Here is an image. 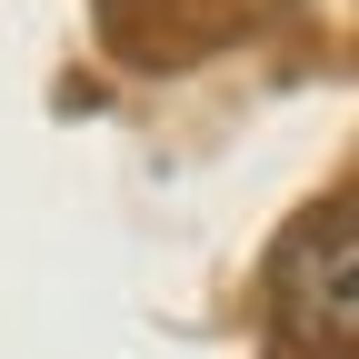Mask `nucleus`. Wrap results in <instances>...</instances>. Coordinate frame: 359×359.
Returning a JSON list of instances; mask_svg holds the SVG:
<instances>
[{
  "mask_svg": "<svg viewBox=\"0 0 359 359\" xmlns=\"http://www.w3.org/2000/svg\"><path fill=\"white\" fill-rule=\"evenodd\" d=\"M269 309H280L290 349H359V190L330 200L320 219H299V240L269 269Z\"/></svg>",
  "mask_w": 359,
  "mask_h": 359,
  "instance_id": "f257e3e1",
  "label": "nucleus"
}]
</instances>
